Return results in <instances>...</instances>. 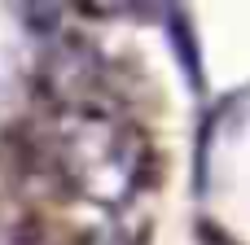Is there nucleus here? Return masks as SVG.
I'll return each mask as SVG.
<instances>
[{"label": "nucleus", "instance_id": "1", "mask_svg": "<svg viewBox=\"0 0 250 245\" xmlns=\"http://www.w3.org/2000/svg\"><path fill=\"white\" fill-rule=\"evenodd\" d=\"M145 140L136 127L101 114L97 105L70 110L57 127V167L75 193L101 206H123L145 171Z\"/></svg>", "mask_w": 250, "mask_h": 245}, {"label": "nucleus", "instance_id": "2", "mask_svg": "<svg viewBox=\"0 0 250 245\" xmlns=\"http://www.w3.org/2000/svg\"><path fill=\"white\" fill-rule=\"evenodd\" d=\"M88 245H141L136 237H127L123 228H101V232H92Z\"/></svg>", "mask_w": 250, "mask_h": 245}]
</instances>
